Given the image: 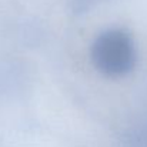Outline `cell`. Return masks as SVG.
<instances>
[{"mask_svg":"<svg viewBox=\"0 0 147 147\" xmlns=\"http://www.w3.org/2000/svg\"><path fill=\"white\" fill-rule=\"evenodd\" d=\"M92 60L104 76L127 74L136 63V49L130 34L119 29L103 32L92 46Z\"/></svg>","mask_w":147,"mask_h":147,"instance_id":"1","label":"cell"},{"mask_svg":"<svg viewBox=\"0 0 147 147\" xmlns=\"http://www.w3.org/2000/svg\"><path fill=\"white\" fill-rule=\"evenodd\" d=\"M124 147H147V116L127 131Z\"/></svg>","mask_w":147,"mask_h":147,"instance_id":"2","label":"cell"},{"mask_svg":"<svg viewBox=\"0 0 147 147\" xmlns=\"http://www.w3.org/2000/svg\"><path fill=\"white\" fill-rule=\"evenodd\" d=\"M90 1H92V0H74L76 6H77V7H80V9H82V7H86Z\"/></svg>","mask_w":147,"mask_h":147,"instance_id":"3","label":"cell"}]
</instances>
